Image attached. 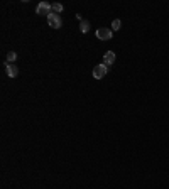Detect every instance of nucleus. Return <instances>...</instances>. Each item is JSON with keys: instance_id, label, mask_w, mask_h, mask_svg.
<instances>
[{"instance_id": "obj_4", "label": "nucleus", "mask_w": 169, "mask_h": 189, "mask_svg": "<svg viewBox=\"0 0 169 189\" xmlns=\"http://www.w3.org/2000/svg\"><path fill=\"white\" fill-rule=\"evenodd\" d=\"M51 12H53V9H51V3H47V2H41L39 5L36 7L37 15H49Z\"/></svg>"}, {"instance_id": "obj_2", "label": "nucleus", "mask_w": 169, "mask_h": 189, "mask_svg": "<svg viewBox=\"0 0 169 189\" xmlns=\"http://www.w3.org/2000/svg\"><path fill=\"white\" fill-rule=\"evenodd\" d=\"M108 73V66L107 64H98V66L93 68V78L95 79H101V78H105V74Z\"/></svg>"}, {"instance_id": "obj_7", "label": "nucleus", "mask_w": 169, "mask_h": 189, "mask_svg": "<svg viewBox=\"0 0 169 189\" xmlns=\"http://www.w3.org/2000/svg\"><path fill=\"white\" fill-rule=\"evenodd\" d=\"M80 30L83 34H86L88 30H90V22L88 20H81V24H80Z\"/></svg>"}, {"instance_id": "obj_6", "label": "nucleus", "mask_w": 169, "mask_h": 189, "mask_svg": "<svg viewBox=\"0 0 169 189\" xmlns=\"http://www.w3.org/2000/svg\"><path fill=\"white\" fill-rule=\"evenodd\" d=\"M5 73H7V76H9V78H15L17 74H19V68H17L15 64H7Z\"/></svg>"}, {"instance_id": "obj_9", "label": "nucleus", "mask_w": 169, "mask_h": 189, "mask_svg": "<svg viewBox=\"0 0 169 189\" xmlns=\"http://www.w3.org/2000/svg\"><path fill=\"white\" fill-rule=\"evenodd\" d=\"M120 27H122V22L118 19H115L113 22H112V30H118Z\"/></svg>"}, {"instance_id": "obj_1", "label": "nucleus", "mask_w": 169, "mask_h": 189, "mask_svg": "<svg viewBox=\"0 0 169 189\" xmlns=\"http://www.w3.org/2000/svg\"><path fill=\"white\" fill-rule=\"evenodd\" d=\"M47 24H49V25L53 27V29H59V27L63 25V19H61L59 14L51 12L49 15H47Z\"/></svg>"}, {"instance_id": "obj_3", "label": "nucleus", "mask_w": 169, "mask_h": 189, "mask_svg": "<svg viewBox=\"0 0 169 189\" xmlns=\"http://www.w3.org/2000/svg\"><path fill=\"white\" fill-rule=\"evenodd\" d=\"M112 36H113V30L107 29V27H100V29L96 30V37L100 40H110Z\"/></svg>"}, {"instance_id": "obj_10", "label": "nucleus", "mask_w": 169, "mask_h": 189, "mask_svg": "<svg viewBox=\"0 0 169 189\" xmlns=\"http://www.w3.org/2000/svg\"><path fill=\"white\" fill-rule=\"evenodd\" d=\"M15 57H17V54H15V52H14V51H10V52H9V54H7V61H9V63H10V64H12V63H14V61H15Z\"/></svg>"}, {"instance_id": "obj_5", "label": "nucleus", "mask_w": 169, "mask_h": 189, "mask_svg": "<svg viewBox=\"0 0 169 189\" xmlns=\"http://www.w3.org/2000/svg\"><path fill=\"white\" fill-rule=\"evenodd\" d=\"M115 63V52L113 51H107V52L103 54V64H107V66H110V64Z\"/></svg>"}, {"instance_id": "obj_8", "label": "nucleus", "mask_w": 169, "mask_h": 189, "mask_svg": "<svg viewBox=\"0 0 169 189\" xmlns=\"http://www.w3.org/2000/svg\"><path fill=\"white\" fill-rule=\"evenodd\" d=\"M51 9H53V12H54V14H59V12H63L64 7L61 5V3H51Z\"/></svg>"}]
</instances>
